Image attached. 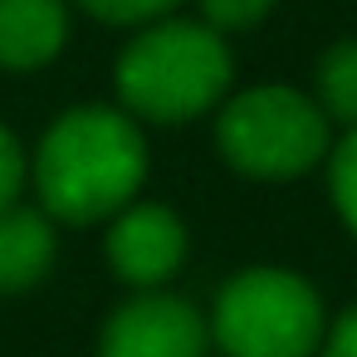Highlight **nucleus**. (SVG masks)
Returning <instances> with one entry per match:
<instances>
[{"label": "nucleus", "instance_id": "obj_1", "mask_svg": "<svg viewBox=\"0 0 357 357\" xmlns=\"http://www.w3.org/2000/svg\"><path fill=\"white\" fill-rule=\"evenodd\" d=\"M142 172H147L142 132L118 108L64 113L35 152V186L45 211L79 225L123 211L137 196Z\"/></svg>", "mask_w": 357, "mask_h": 357}, {"label": "nucleus", "instance_id": "obj_2", "mask_svg": "<svg viewBox=\"0 0 357 357\" xmlns=\"http://www.w3.org/2000/svg\"><path fill=\"white\" fill-rule=\"evenodd\" d=\"M230 84V50L211 25L172 20L137 35L118 59V93L128 113L152 123H186L206 113Z\"/></svg>", "mask_w": 357, "mask_h": 357}, {"label": "nucleus", "instance_id": "obj_3", "mask_svg": "<svg viewBox=\"0 0 357 357\" xmlns=\"http://www.w3.org/2000/svg\"><path fill=\"white\" fill-rule=\"evenodd\" d=\"M215 342L230 357H308L323 342V303L289 269H245L215 298Z\"/></svg>", "mask_w": 357, "mask_h": 357}, {"label": "nucleus", "instance_id": "obj_4", "mask_svg": "<svg viewBox=\"0 0 357 357\" xmlns=\"http://www.w3.org/2000/svg\"><path fill=\"white\" fill-rule=\"evenodd\" d=\"M215 142L235 172L250 176H298L328 147V118L313 98L294 89H250L225 103Z\"/></svg>", "mask_w": 357, "mask_h": 357}, {"label": "nucleus", "instance_id": "obj_5", "mask_svg": "<svg viewBox=\"0 0 357 357\" xmlns=\"http://www.w3.org/2000/svg\"><path fill=\"white\" fill-rule=\"evenodd\" d=\"M206 323L186 298L142 294L123 303L103 328V357H201Z\"/></svg>", "mask_w": 357, "mask_h": 357}, {"label": "nucleus", "instance_id": "obj_6", "mask_svg": "<svg viewBox=\"0 0 357 357\" xmlns=\"http://www.w3.org/2000/svg\"><path fill=\"white\" fill-rule=\"evenodd\" d=\"M186 255V230L167 206H128L108 230V259L118 279L137 289H157L176 274Z\"/></svg>", "mask_w": 357, "mask_h": 357}, {"label": "nucleus", "instance_id": "obj_7", "mask_svg": "<svg viewBox=\"0 0 357 357\" xmlns=\"http://www.w3.org/2000/svg\"><path fill=\"white\" fill-rule=\"evenodd\" d=\"M64 0H0V64L40 69L64 50Z\"/></svg>", "mask_w": 357, "mask_h": 357}, {"label": "nucleus", "instance_id": "obj_8", "mask_svg": "<svg viewBox=\"0 0 357 357\" xmlns=\"http://www.w3.org/2000/svg\"><path fill=\"white\" fill-rule=\"evenodd\" d=\"M54 259V235L40 211L6 206L0 211V294L30 289Z\"/></svg>", "mask_w": 357, "mask_h": 357}, {"label": "nucleus", "instance_id": "obj_9", "mask_svg": "<svg viewBox=\"0 0 357 357\" xmlns=\"http://www.w3.org/2000/svg\"><path fill=\"white\" fill-rule=\"evenodd\" d=\"M318 108L333 123L357 128V40H337L318 59Z\"/></svg>", "mask_w": 357, "mask_h": 357}, {"label": "nucleus", "instance_id": "obj_10", "mask_svg": "<svg viewBox=\"0 0 357 357\" xmlns=\"http://www.w3.org/2000/svg\"><path fill=\"white\" fill-rule=\"evenodd\" d=\"M333 201L357 235V128H347L342 147L333 152Z\"/></svg>", "mask_w": 357, "mask_h": 357}, {"label": "nucleus", "instance_id": "obj_11", "mask_svg": "<svg viewBox=\"0 0 357 357\" xmlns=\"http://www.w3.org/2000/svg\"><path fill=\"white\" fill-rule=\"evenodd\" d=\"M269 6H274V0H201L211 30H245V25L264 20Z\"/></svg>", "mask_w": 357, "mask_h": 357}, {"label": "nucleus", "instance_id": "obj_12", "mask_svg": "<svg viewBox=\"0 0 357 357\" xmlns=\"http://www.w3.org/2000/svg\"><path fill=\"white\" fill-rule=\"evenodd\" d=\"M79 6L98 20H113V25H132V20H152L162 10H172L176 0H79Z\"/></svg>", "mask_w": 357, "mask_h": 357}, {"label": "nucleus", "instance_id": "obj_13", "mask_svg": "<svg viewBox=\"0 0 357 357\" xmlns=\"http://www.w3.org/2000/svg\"><path fill=\"white\" fill-rule=\"evenodd\" d=\"M20 181H25V157H20V142H15L6 128H0V211L15 206Z\"/></svg>", "mask_w": 357, "mask_h": 357}, {"label": "nucleus", "instance_id": "obj_14", "mask_svg": "<svg viewBox=\"0 0 357 357\" xmlns=\"http://www.w3.org/2000/svg\"><path fill=\"white\" fill-rule=\"evenodd\" d=\"M323 357H357V308H347V313L333 323Z\"/></svg>", "mask_w": 357, "mask_h": 357}]
</instances>
